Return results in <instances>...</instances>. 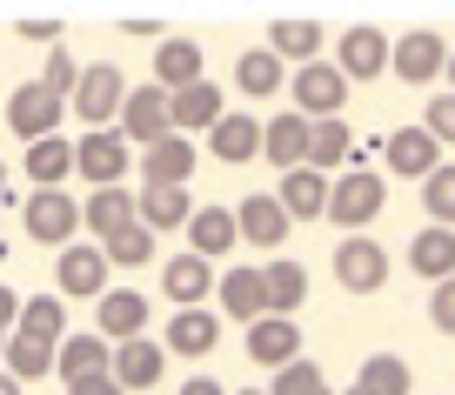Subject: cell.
<instances>
[{"instance_id": "1", "label": "cell", "mask_w": 455, "mask_h": 395, "mask_svg": "<svg viewBox=\"0 0 455 395\" xmlns=\"http://www.w3.org/2000/svg\"><path fill=\"white\" fill-rule=\"evenodd\" d=\"M382 201H388V181H382L375 168L328 174V208H322V222H341L348 235H362V228L382 214Z\"/></svg>"}, {"instance_id": "2", "label": "cell", "mask_w": 455, "mask_h": 395, "mask_svg": "<svg viewBox=\"0 0 455 395\" xmlns=\"http://www.w3.org/2000/svg\"><path fill=\"white\" fill-rule=\"evenodd\" d=\"M121 101H128V74L114 68V60H94V68H81V81H74L68 114H81L87 127H114Z\"/></svg>"}, {"instance_id": "3", "label": "cell", "mask_w": 455, "mask_h": 395, "mask_svg": "<svg viewBox=\"0 0 455 395\" xmlns=\"http://www.w3.org/2000/svg\"><path fill=\"white\" fill-rule=\"evenodd\" d=\"M114 134L128 148H155V141H168L174 127H168V94H161L155 81L148 87H128V101H121V114H114Z\"/></svg>"}, {"instance_id": "4", "label": "cell", "mask_w": 455, "mask_h": 395, "mask_svg": "<svg viewBox=\"0 0 455 395\" xmlns=\"http://www.w3.org/2000/svg\"><path fill=\"white\" fill-rule=\"evenodd\" d=\"M20 222H28L34 241H47V248H68V241L81 235V201H74L68 188H34Z\"/></svg>"}, {"instance_id": "5", "label": "cell", "mask_w": 455, "mask_h": 395, "mask_svg": "<svg viewBox=\"0 0 455 395\" xmlns=\"http://www.w3.org/2000/svg\"><path fill=\"white\" fill-rule=\"evenodd\" d=\"M288 94H295V114H301V121H335V114L348 108V81H341L328 60H308V68H295Z\"/></svg>"}, {"instance_id": "6", "label": "cell", "mask_w": 455, "mask_h": 395, "mask_svg": "<svg viewBox=\"0 0 455 395\" xmlns=\"http://www.w3.org/2000/svg\"><path fill=\"white\" fill-rule=\"evenodd\" d=\"M128 155L134 148L114 134V127H87L81 141H74V174H87L94 188H121V174H128Z\"/></svg>"}, {"instance_id": "7", "label": "cell", "mask_w": 455, "mask_h": 395, "mask_svg": "<svg viewBox=\"0 0 455 395\" xmlns=\"http://www.w3.org/2000/svg\"><path fill=\"white\" fill-rule=\"evenodd\" d=\"M442 68H449V41H442L435 28H415V34H402V41H388V74H402L409 87L435 81Z\"/></svg>"}, {"instance_id": "8", "label": "cell", "mask_w": 455, "mask_h": 395, "mask_svg": "<svg viewBox=\"0 0 455 395\" xmlns=\"http://www.w3.org/2000/svg\"><path fill=\"white\" fill-rule=\"evenodd\" d=\"M335 282L348 288V295H375V288L388 282V248L369 235H348L335 248Z\"/></svg>"}, {"instance_id": "9", "label": "cell", "mask_w": 455, "mask_h": 395, "mask_svg": "<svg viewBox=\"0 0 455 395\" xmlns=\"http://www.w3.org/2000/svg\"><path fill=\"white\" fill-rule=\"evenodd\" d=\"M60 114H68V101H54L41 81H20L14 94H7V127H14L20 141H47L60 127Z\"/></svg>"}, {"instance_id": "10", "label": "cell", "mask_w": 455, "mask_h": 395, "mask_svg": "<svg viewBox=\"0 0 455 395\" xmlns=\"http://www.w3.org/2000/svg\"><path fill=\"white\" fill-rule=\"evenodd\" d=\"M108 275H114V269H108V254H100L94 241H68V248H60V262H54L60 295H94V302H100V295L114 288Z\"/></svg>"}, {"instance_id": "11", "label": "cell", "mask_w": 455, "mask_h": 395, "mask_svg": "<svg viewBox=\"0 0 455 395\" xmlns=\"http://www.w3.org/2000/svg\"><path fill=\"white\" fill-rule=\"evenodd\" d=\"M328 68H335L341 81H355V87L375 81V74H388V34H382V28H348Z\"/></svg>"}, {"instance_id": "12", "label": "cell", "mask_w": 455, "mask_h": 395, "mask_svg": "<svg viewBox=\"0 0 455 395\" xmlns=\"http://www.w3.org/2000/svg\"><path fill=\"white\" fill-rule=\"evenodd\" d=\"M108 355H114V342H100L94 328H68V335L54 342V375L68 382H94V375H108Z\"/></svg>"}, {"instance_id": "13", "label": "cell", "mask_w": 455, "mask_h": 395, "mask_svg": "<svg viewBox=\"0 0 455 395\" xmlns=\"http://www.w3.org/2000/svg\"><path fill=\"white\" fill-rule=\"evenodd\" d=\"M221 114H228V108H221V87H214L208 74H201L195 87H174V94H168V127H174V134H188V141H195V134H208Z\"/></svg>"}, {"instance_id": "14", "label": "cell", "mask_w": 455, "mask_h": 395, "mask_svg": "<svg viewBox=\"0 0 455 395\" xmlns=\"http://www.w3.org/2000/svg\"><path fill=\"white\" fill-rule=\"evenodd\" d=\"M148 328V295L141 288H108L94 302V335L100 342H134Z\"/></svg>"}, {"instance_id": "15", "label": "cell", "mask_w": 455, "mask_h": 395, "mask_svg": "<svg viewBox=\"0 0 455 395\" xmlns=\"http://www.w3.org/2000/svg\"><path fill=\"white\" fill-rule=\"evenodd\" d=\"M161 368H168V349H161V342H148V335L114 342V355H108V375L121 382V389H155Z\"/></svg>"}, {"instance_id": "16", "label": "cell", "mask_w": 455, "mask_h": 395, "mask_svg": "<svg viewBox=\"0 0 455 395\" xmlns=\"http://www.w3.org/2000/svg\"><path fill=\"white\" fill-rule=\"evenodd\" d=\"M248 355H255L261 368H288L301 355V322L295 315H261V322H248Z\"/></svg>"}, {"instance_id": "17", "label": "cell", "mask_w": 455, "mask_h": 395, "mask_svg": "<svg viewBox=\"0 0 455 395\" xmlns=\"http://www.w3.org/2000/svg\"><path fill=\"white\" fill-rule=\"evenodd\" d=\"M208 148H214V161L242 168V161H255V155H261V121H255L248 108H228L221 121L208 127Z\"/></svg>"}, {"instance_id": "18", "label": "cell", "mask_w": 455, "mask_h": 395, "mask_svg": "<svg viewBox=\"0 0 455 395\" xmlns=\"http://www.w3.org/2000/svg\"><path fill=\"white\" fill-rule=\"evenodd\" d=\"M188 174H195V141L188 134H168V141L141 148V181L148 188H188Z\"/></svg>"}, {"instance_id": "19", "label": "cell", "mask_w": 455, "mask_h": 395, "mask_svg": "<svg viewBox=\"0 0 455 395\" xmlns=\"http://www.w3.org/2000/svg\"><path fill=\"white\" fill-rule=\"evenodd\" d=\"M181 228H188V254H201V262H221V254L242 241L235 235V208H195Z\"/></svg>"}, {"instance_id": "20", "label": "cell", "mask_w": 455, "mask_h": 395, "mask_svg": "<svg viewBox=\"0 0 455 395\" xmlns=\"http://www.w3.org/2000/svg\"><path fill=\"white\" fill-rule=\"evenodd\" d=\"M288 228H295V222L282 214V201H275V195H248L242 208H235V235H248L255 248H282Z\"/></svg>"}, {"instance_id": "21", "label": "cell", "mask_w": 455, "mask_h": 395, "mask_svg": "<svg viewBox=\"0 0 455 395\" xmlns=\"http://www.w3.org/2000/svg\"><path fill=\"white\" fill-rule=\"evenodd\" d=\"M275 201H282L288 222H322V208H328V174H315V168H288V174H282V188H275Z\"/></svg>"}, {"instance_id": "22", "label": "cell", "mask_w": 455, "mask_h": 395, "mask_svg": "<svg viewBox=\"0 0 455 395\" xmlns=\"http://www.w3.org/2000/svg\"><path fill=\"white\" fill-rule=\"evenodd\" d=\"M261 155H268L282 174H288V168H301V161H308V121H301L295 108H282L268 127H261Z\"/></svg>"}, {"instance_id": "23", "label": "cell", "mask_w": 455, "mask_h": 395, "mask_svg": "<svg viewBox=\"0 0 455 395\" xmlns=\"http://www.w3.org/2000/svg\"><path fill=\"white\" fill-rule=\"evenodd\" d=\"M382 155H388V168H395V174H409V181H428V174L442 168V161H435L442 148L428 141L422 127H395V134L382 141Z\"/></svg>"}, {"instance_id": "24", "label": "cell", "mask_w": 455, "mask_h": 395, "mask_svg": "<svg viewBox=\"0 0 455 395\" xmlns=\"http://www.w3.org/2000/svg\"><path fill=\"white\" fill-rule=\"evenodd\" d=\"M161 288H168L174 309H201V302L214 295V269L201 262V254H174L168 269H161Z\"/></svg>"}, {"instance_id": "25", "label": "cell", "mask_w": 455, "mask_h": 395, "mask_svg": "<svg viewBox=\"0 0 455 395\" xmlns=\"http://www.w3.org/2000/svg\"><path fill=\"white\" fill-rule=\"evenodd\" d=\"M214 295H221V315H228V322H261V315H268L261 269H228L221 282H214Z\"/></svg>"}, {"instance_id": "26", "label": "cell", "mask_w": 455, "mask_h": 395, "mask_svg": "<svg viewBox=\"0 0 455 395\" xmlns=\"http://www.w3.org/2000/svg\"><path fill=\"white\" fill-rule=\"evenodd\" d=\"M214 342H221V315H208V309H174V322H168V342L161 349H174V355H214Z\"/></svg>"}, {"instance_id": "27", "label": "cell", "mask_w": 455, "mask_h": 395, "mask_svg": "<svg viewBox=\"0 0 455 395\" xmlns=\"http://www.w3.org/2000/svg\"><path fill=\"white\" fill-rule=\"evenodd\" d=\"M201 81V47L188 41V34H168L155 54V87L161 94H174V87H195Z\"/></svg>"}, {"instance_id": "28", "label": "cell", "mask_w": 455, "mask_h": 395, "mask_svg": "<svg viewBox=\"0 0 455 395\" xmlns=\"http://www.w3.org/2000/svg\"><path fill=\"white\" fill-rule=\"evenodd\" d=\"M409 269L428 275V282H449V275H455V228H435V222H428L422 235L409 241Z\"/></svg>"}, {"instance_id": "29", "label": "cell", "mask_w": 455, "mask_h": 395, "mask_svg": "<svg viewBox=\"0 0 455 395\" xmlns=\"http://www.w3.org/2000/svg\"><path fill=\"white\" fill-rule=\"evenodd\" d=\"M128 222H134V195H128V188H94L87 208H81V228H87V235H100V241L121 235Z\"/></svg>"}, {"instance_id": "30", "label": "cell", "mask_w": 455, "mask_h": 395, "mask_svg": "<svg viewBox=\"0 0 455 395\" xmlns=\"http://www.w3.org/2000/svg\"><path fill=\"white\" fill-rule=\"evenodd\" d=\"M188 214H195L188 188H141V201H134V222H141L148 235H161V228H181Z\"/></svg>"}, {"instance_id": "31", "label": "cell", "mask_w": 455, "mask_h": 395, "mask_svg": "<svg viewBox=\"0 0 455 395\" xmlns=\"http://www.w3.org/2000/svg\"><path fill=\"white\" fill-rule=\"evenodd\" d=\"M261 295H268V315H295L308 302V269L301 262H268L261 269Z\"/></svg>"}, {"instance_id": "32", "label": "cell", "mask_w": 455, "mask_h": 395, "mask_svg": "<svg viewBox=\"0 0 455 395\" xmlns=\"http://www.w3.org/2000/svg\"><path fill=\"white\" fill-rule=\"evenodd\" d=\"M348 155H355V141H348V127H341V114H335V121H308V161H301V168L328 174V168H341Z\"/></svg>"}, {"instance_id": "33", "label": "cell", "mask_w": 455, "mask_h": 395, "mask_svg": "<svg viewBox=\"0 0 455 395\" xmlns=\"http://www.w3.org/2000/svg\"><path fill=\"white\" fill-rule=\"evenodd\" d=\"M0 368L28 389V382H41V375H54V349L47 342H34V335H7V349H0Z\"/></svg>"}, {"instance_id": "34", "label": "cell", "mask_w": 455, "mask_h": 395, "mask_svg": "<svg viewBox=\"0 0 455 395\" xmlns=\"http://www.w3.org/2000/svg\"><path fill=\"white\" fill-rule=\"evenodd\" d=\"M14 335H34V342H47V349H54V342L68 335V309H60V295H34V302H20Z\"/></svg>"}, {"instance_id": "35", "label": "cell", "mask_w": 455, "mask_h": 395, "mask_svg": "<svg viewBox=\"0 0 455 395\" xmlns=\"http://www.w3.org/2000/svg\"><path fill=\"white\" fill-rule=\"evenodd\" d=\"M28 174H34V188H60L74 174V141H60V134L28 141Z\"/></svg>"}, {"instance_id": "36", "label": "cell", "mask_w": 455, "mask_h": 395, "mask_svg": "<svg viewBox=\"0 0 455 395\" xmlns=\"http://www.w3.org/2000/svg\"><path fill=\"white\" fill-rule=\"evenodd\" d=\"M235 87H242L248 101H268L275 87H282V60H275L268 47H248V54L235 60Z\"/></svg>"}, {"instance_id": "37", "label": "cell", "mask_w": 455, "mask_h": 395, "mask_svg": "<svg viewBox=\"0 0 455 395\" xmlns=\"http://www.w3.org/2000/svg\"><path fill=\"white\" fill-rule=\"evenodd\" d=\"M315 47H322V28H315V20H275L268 28V54L275 60H301V68H308Z\"/></svg>"}, {"instance_id": "38", "label": "cell", "mask_w": 455, "mask_h": 395, "mask_svg": "<svg viewBox=\"0 0 455 395\" xmlns=\"http://www.w3.org/2000/svg\"><path fill=\"white\" fill-rule=\"evenodd\" d=\"M100 254H108V269H148V262H155V235H148L141 222H128L121 235L100 241Z\"/></svg>"}, {"instance_id": "39", "label": "cell", "mask_w": 455, "mask_h": 395, "mask_svg": "<svg viewBox=\"0 0 455 395\" xmlns=\"http://www.w3.org/2000/svg\"><path fill=\"white\" fill-rule=\"evenodd\" d=\"M355 389L362 395H409V362H402V355H369Z\"/></svg>"}, {"instance_id": "40", "label": "cell", "mask_w": 455, "mask_h": 395, "mask_svg": "<svg viewBox=\"0 0 455 395\" xmlns=\"http://www.w3.org/2000/svg\"><path fill=\"white\" fill-rule=\"evenodd\" d=\"M268 395H328V375H322V368L308 362V355H295L288 368H275Z\"/></svg>"}, {"instance_id": "41", "label": "cell", "mask_w": 455, "mask_h": 395, "mask_svg": "<svg viewBox=\"0 0 455 395\" xmlns=\"http://www.w3.org/2000/svg\"><path fill=\"white\" fill-rule=\"evenodd\" d=\"M422 208L435 214V228H455V168H449V161L422 181Z\"/></svg>"}, {"instance_id": "42", "label": "cell", "mask_w": 455, "mask_h": 395, "mask_svg": "<svg viewBox=\"0 0 455 395\" xmlns=\"http://www.w3.org/2000/svg\"><path fill=\"white\" fill-rule=\"evenodd\" d=\"M74 81H81V60H74L68 47H54V54H47V68H41V87H47L54 101H68Z\"/></svg>"}, {"instance_id": "43", "label": "cell", "mask_w": 455, "mask_h": 395, "mask_svg": "<svg viewBox=\"0 0 455 395\" xmlns=\"http://www.w3.org/2000/svg\"><path fill=\"white\" fill-rule=\"evenodd\" d=\"M422 134H428V141H455V94H435V101H428V108H422Z\"/></svg>"}, {"instance_id": "44", "label": "cell", "mask_w": 455, "mask_h": 395, "mask_svg": "<svg viewBox=\"0 0 455 395\" xmlns=\"http://www.w3.org/2000/svg\"><path fill=\"white\" fill-rule=\"evenodd\" d=\"M428 322H435L442 335H455V275L435 282V295H428Z\"/></svg>"}, {"instance_id": "45", "label": "cell", "mask_w": 455, "mask_h": 395, "mask_svg": "<svg viewBox=\"0 0 455 395\" xmlns=\"http://www.w3.org/2000/svg\"><path fill=\"white\" fill-rule=\"evenodd\" d=\"M20 41H41V47H60V20H20Z\"/></svg>"}, {"instance_id": "46", "label": "cell", "mask_w": 455, "mask_h": 395, "mask_svg": "<svg viewBox=\"0 0 455 395\" xmlns=\"http://www.w3.org/2000/svg\"><path fill=\"white\" fill-rule=\"evenodd\" d=\"M14 315H20V295L0 282V335H14Z\"/></svg>"}, {"instance_id": "47", "label": "cell", "mask_w": 455, "mask_h": 395, "mask_svg": "<svg viewBox=\"0 0 455 395\" xmlns=\"http://www.w3.org/2000/svg\"><path fill=\"white\" fill-rule=\"evenodd\" d=\"M68 395H128V389H121V382H114V375H94V382H74Z\"/></svg>"}, {"instance_id": "48", "label": "cell", "mask_w": 455, "mask_h": 395, "mask_svg": "<svg viewBox=\"0 0 455 395\" xmlns=\"http://www.w3.org/2000/svg\"><path fill=\"white\" fill-rule=\"evenodd\" d=\"M181 395H228V389H221L214 375H188V382H181Z\"/></svg>"}, {"instance_id": "49", "label": "cell", "mask_w": 455, "mask_h": 395, "mask_svg": "<svg viewBox=\"0 0 455 395\" xmlns=\"http://www.w3.org/2000/svg\"><path fill=\"white\" fill-rule=\"evenodd\" d=\"M0 395H20V382H14V375H7V368H0Z\"/></svg>"}, {"instance_id": "50", "label": "cell", "mask_w": 455, "mask_h": 395, "mask_svg": "<svg viewBox=\"0 0 455 395\" xmlns=\"http://www.w3.org/2000/svg\"><path fill=\"white\" fill-rule=\"evenodd\" d=\"M442 74H449V94H455V54H449V68H442Z\"/></svg>"}, {"instance_id": "51", "label": "cell", "mask_w": 455, "mask_h": 395, "mask_svg": "<svg viewBox=\"0 0 455 395\" xmlns=\"http://www.w3.org/2000/svg\"><path fill=\"white\" fill-rule=\"evenodd\" d=\"M0 195H7V161H0Z\"/></svg>"}, {"instance_id": "52", "label": "cell", "mask_w": 455, "mask_h": 395, "mask_svg": "<svg viewBox=\"0 0 455 395\" xmlns=\"http://www.w3.org/2000/svg\"><path fill=\"white\" fill-rule=\"evenodd\" d=\"M242 395H268V389H242Z\"/></svg>"}, {"instance_id": "53", "label": "cell", "mask_w": 455, "mask_h": 395, "mask_svg": "<svg viewBox=\"0 0 455 395\" xmlns=\"http://www.w3.org/2000/svg\"><path fill=\"white\" fill-rule=\"evenodd\" d=\"M0 349H7V335H0Z\"/></svg>"}, {"instance_id": "54", "label": "cell", "mask_w": 455, "mask_h": 395, "mask_svg": "<svg viewBox=\"0 0 455 395\" xmlns=\"http://www.w3.org/2000/svg\"><path fill=\"white\" fill-rule=\"evenodd\" d=\"M348 395H362V389H348Z\"/></svg>"}]
</instances>
